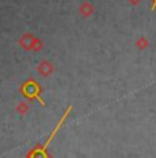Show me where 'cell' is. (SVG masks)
Returning <instances> with one entry per match:
<instances>
[{
  "label": "cell",
  "mask_w": 156,
  "mask_h": 158,
  "mask_svg": "<svg viewBox=\"0 0 156 158\" xmlns=\"http://www.w3.org/2000/svg\"><path fill=\"white\" fill-rule=\"evenodd\" d=\"M80 10L84 15H89L91 13H93V7H92L89 3H84V4L80 7Z\"/></svg>",
  "instance_id": "1"
},
{
  "label": "cell",
  "mask_w": 156,
  "mask_h": 158,
  "mask_svg": "<svg viewBox=\"0 0 156 158\" xmlns=\"http://www.w3.org/2000/svg\"><path fill=\"white\" fill-rule=\"evenodd\" d=\"M154 2H155V3H154V7H155V6H156V0H154Z\"/></svg>",
  "instance_id": "3"
},
{
  "label": "cell",
  "mask_w": 156,
  "mask_h": 158,
  "mask_svg": "<svg viewBox=\"0 0 156 158\" xmlns=\"http://www.w3.org/2000/svg\"><path fill=\"white\" fill-rule=\"evenodd\" d=\"M131 3H133V4H137V3H140V0H130Z\"/></svg>",
  "instance_id": "2"
}]
</instances>
